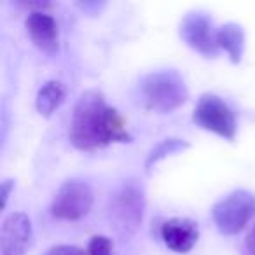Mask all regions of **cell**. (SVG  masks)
<instances>
[{"instance_id": "obj_9", "label": "cell", "mask_w": 255, "mask_h": 255, "mask_svg": "<svg viewBox=\"0 0 255 255\" xmlns=\"http://www.w3.org/2000/svg\"><path fill=\"white\" fill-rule=\"evenodd\" d=\"M161 240L175 254H187L199 240V227L194 220L173 217L161 224Z\"/></svg>"}, {"instance_id": "obj_16", "label": "cell", "mask_w": 255, "mask_h": 255, "mask_svg": "<svg viewBox=\"0 0 255 255\" xmlns=\"http://www.w3.org/2000/svg\"><path fill=\"white\" fill-rule=\"evenodd\" d=\"M243 255H255V224L250 229V233L247 234V238H245Z\"/></svg>"}, {"instance_id": "obj_14", "label": "cell", "mask_w": 255, "mask_h": 255, "mask_svg": "<svg viewBox=\"0 0 255 255\" xmlns=\"http://www.w3.org/2000/svg\"><path fill=\"white\" fill-rule=\"evenodd\" d=\"M112 250H114V243L110 238L98 234V236H93L89 240L88 255H112Z\"/></svg>"}, {"instance_id": "obj_7", "label": "cell", "mask_w": 255, "mask_h": 255, "mask_svg": "<svg viewBox=\"0 0 255 255\" xmlns=\"http://www.w3.org/2000/svg\"><path fill=\"white\" fill-rule=\"evenodd\" d=\"M180 37L189 47L206 58H215L220 51L217 46V30H213V21L206 12L194 11L185 14L180 23Z\"/></svg>"}, {"instance_id": "obj_4", "label": "cell", "mask_w": 255, "mask_h": 255, "mask_svg": "<svg viewBox=\"0 0 255 255\" xmlns=\"http://www.w3.org/2000/svg\"><path fill=\"white\" fill-rule=\"evenodd\" d=\"M212 215L217 229L222 234H240L255 215V196L245 189L233 191L215 203Z\"/></svg>"}, {"instance_id": "obj_15", "label": "cell", "mask_w": 255, "mask_h": 255, "mask_svg": "<svg viewBox=\"0 0 255 255\" xmlns=\"http://www.w3.org/2000/svg\"><path fill=\"white\" fill-rule=\"evenodd\" d=\"M46 255H88V252L74 245H56V247H51Z\"/></svg>"}, {"instance_id": "obj_12", "label": "cell", "mask_w": 255, "mask_h": 255, "mask_svg": "<svg viewBox=\"0 0 255 255\" xmlns=\"http://www.w3.org/2000/svg\"><path fill=\"white\" fill-rule=\"evenodd\" d=\"M65 100V89L61 82L49 81L39 89L35 98V107L44 117H49Z\"/></svg>"}, {"instance_id": "obj_11", "label": "cell", "mask_w": 255, "mask_h": 255, "mask_svg": "<svg viewBox=\"0 0 255 255\" xmlns=\"http://www.w3.org/2000/svg\"><path fill=\"white\" fill-rule=\"evenodd\" d=\"M217 46L229 54L233 63H240L245 51V32L238 23H226L217 30Z\"/></svg>"}, {"instance_id": "obj_8", "label": "cell", "mask_w": 255, "mask_h": 255, "mask_svg": "<svg viewBox=\"0 0 255 255\" xmlns=\"http://www.w3.org/2000/svg\"><path fill=\"white\" fill-rule=\"evenodd\" d=\"M33 243V229L28 215L14 212L2 222L0 248L2 255H26Z\"/></svg>"}, {"instance_id": "obj_6", "label": "cell", "mask_w": 255, "mask_h": 255, "mask_svg": "<svg viewBox=\"0 0 255 255\" xmlns=\"http://www.w3.org/2000/svg\"><path fill=\"white\" fill-rule=\"evenodd\" d=\"M93 201L95 196L86 182L68 180L54 194L51 212L60 220H81L89 213Z\"/></svg>"}, {"instance_id": "obj_2", "label": "cell", "mask_w": 255, "mask_h": 255, "mask_svg": "<svg viewBox=\"0 0 255 255\" xmlns=\"http://www.w3.org/2000/svg\"><path fill=\"white\" fill-rule=\"evenodd\" d=\"M140 96L145 109L166 114L184 105L189 98V91L177 70H159L143 77Z\"/></svg>"}, {"instance_id": "obj_17", "label": "cell", "mask_w": 255, "mask_h": 255, "mask_svg": "<svg viewBox=\"0 0 255 255\" xmlns=\"http://www.w3.org/2000/svg\"><path fill=\"white\" fill-rule=\"evenodd\" d=\"M14 189V182L12 180H4L2 182V187H0V194H2V205H7V198L11 194V191Z\"/></svg>"}, {"instance_id": "obj_10", "label": "cell", "mask_w": 255, "mask_h": 255, "mask_svg": "<svg viewBox=\"0 0 255 255\" xmlns=\"http://www.w3.org/2000/svg\"><path fill=\"white\" fill-rule=\"evenodd\" d=\"M25 26L35 47L46 54L56 53L60 47V30L53 16L46 11H32L25 19Z\"/></svg>"}, {"instance_id": "obj_3", "label": "cell", "mask_w": 255, "mask_h": 255, "mask_svg": "<svg viewBox=\"0 0 255 255\" xmlns=\"http://www.w3.org/2000/svg\"><path fill=\"white\" fill-rule=\"evenodd\" d=\"M145 210V196L138 184L126 182L123 184L109 201V220L110 227L119 236L129 238L140 229Z\"/></svg>"}, {"instance_id": "obj_13", "label": "cell", "mask_w": 255, "mask_h": 255, "mask_svg": "<svg viewBox=\"0 0 255 255\" xmlns=\"http://www.w3.org/2000/svg\"><path fill=\"white\" fill-rule=\"evenodd\" d=\"M189 147V143L182 138H164L163 142H159L152 150L149 152L145 159V171H150L152 166H156L161 159L168 156H173L177 152H182Z\"/></svg>"}, {"instance_id": "obj_5", "label": "cell", "mask_w": 255, "mask_h": 255, "mask_svg": "<svg viewBox=\"0 0 255 255\" xmlns=\"http://www.w3.org/2000/svg\"><path fill=\"white\" fill-rule=\"evenodd\" d=\"M192 121L199 128L215 133L229 142L236 136L238 126L234 112L220 96L212 95V93H205L199 98L194 114H192Z\"/></svg>"}, {"instance_id": "obj_1", "label": "cell", "mask_w": 255, "mask_h": 255, "mask_svg": "<svg viewBox=\"0 0 255 255\" xmlns=\"http://www.w3.org/2000/svg\"><path fill=\"white\" fill-rule=\"evenodd\" d=\"M68 138L72 145L86 152L105 149L110 143L131 142L126 119L107 105L105 96L98 89H89L79 96L72 112Z\"/></svg>"}]
</instances>
